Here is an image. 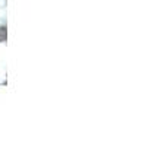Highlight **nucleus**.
Segmentation results:
<instances>
[]
</instances>
